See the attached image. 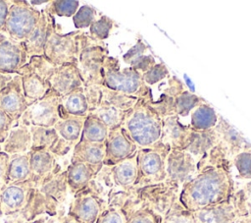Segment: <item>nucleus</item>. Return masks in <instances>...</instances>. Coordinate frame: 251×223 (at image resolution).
Instances as JSON below:
<instances>
[{
  "mask_svg": "<svg viewBox=\"0 0 251 223\" xmlns=\"http://www.w3.org/2000/svg\"><path fill=\"white\" fill-rule=\"evenodd\" d=\"M235 192L234 181L229 168L205 166L179 192L178 200L194 212L228 199Z\"/></svg>",
  "mask_w": 251,
  "mask_h": 223,
  "instance_id": "obj_1",
  "label": "nucleus"
},
{
  "mask_svg": "<svg viewBox=\"0 0 251 223\" xmlns=\"http://www.w3.org/2000/svg\"><path fill=\"white\" fill-rule=\"evenodd\" d=\"M215 130L218 142L203 159L197 162V171L205 166H221L230 169L233 157L251 148V142L221 115H219Z\"/></svg>",
  "mask_w": 251,
  "mask_h": 223,
  "instance_id": "obj_2",
  "label": "nucleus"
},
{
  "mask_svg": "<svg viewBox=\"0 0 251 223\" xmlns=\"http://www.w3.org/2000/svg\"><path fill=\"white\" fill-rule=\"evenodd\" d=\"M163 119L153 110L149 101L138 99L130 109L122 127L127 132L138 148L151 146L160 140Z\"/></svg>",
  "mask_w": 251,
  "mask_h": 223,
  "instance_id": "obj_3",
  "label": "nucleus"
},
{
  "mask_svg": "<svg viewBox=\"0 0 251 223\" xmlns=\"http://www.w3.org/2000/svg\"><path fill=\"white\" fill-rule=\"evenodd\" d=\"M103 85L109 89L122 92L138 99L151 101L153 90L147 85L142 74L131 67L121 68L118 58L106 56L103 63Z\"/></svg>",
  "mask_w": 251,
  "mask_h": 223,
  "instance_id": "obj_4",
  "label": "nucleus"
},
{
  "mask_svg": "<svg viewBox=\"0 0 251 223\" xmlns=\"http://www.w3.org/2000/svg\"><path fill=\"white\" fill-rule=\"evenodd\" d=\"M76 65L83 86L103 85V63L108 49L103 42L94 40L88 32L82 30L77 35Z\"/></svg>",
  "mask_w": 251,
  "mask_h": 223,
  "instance_id": "obj_5",
  "label": "nucleus"
},
{
  "mask_svg": "<svg viewBox=\"0 0 251 223\" xmlns=\"http://www.w3.org/2000/svg\"><path fill=\"white\" fill-rule=\"evenodd\" d=\"M170 150L171 147L160 140L151 146L137 149V178L134 189L162 183L166 180V161Z\"/></svg>",
  "mask_w": 251,
  "mask_h": 223,
  "instance_id": "obj_6",
  "label": "nucleus"
},
{
  "mask_svg": "<svg viewBox=\"0 0 251 223\" xmlns=\"http://www.w3.org/2000/svg\"><path fill=\"white\" fill-rule=\"evenodd\" d=\"M41 16L28 1L12 0L8 9L3 32L15 41L23 42L32 31Z\"/></svg>",
  "mask_w": 251,
  "mask_h": 223,
  "instance_id": "obj_7",
  "label": "nucleus"
},
{
  "mask_svg": "<svg viewBox=\"0 0 251 223\" xmlns=\"http://www.w3.org/2000/svg\"><path fill=\"white\" fill-rule=\"evenodd\" d=\"M132 191L144 206L150 208L159 216L164 217L173 204L178 199L180 189L164 181Z\"/></svg>",
  "mask_w": 251,
  "mask_h": 223,
  "instance_id": "obj_8",
  "label": "nucleus"
},
{
  "mask_svg": "<svg viewBox=\"0 0 251 223\" xmlns=\"http://www.w3.org/2000/svg\"><path fill=\"white\" fill-rule=\"evenodd\" d=\"M79 31V29H76L68 33H60L55 26L47 38L43 55L55 66L76 63V38Z\"/></svg>",
  "mask_w": 251,
  "mask_h": 223,
  "instance_id": "obj_9",
  "label": "nucleus"
},
{
  "mask_svg": "<svg viewBox=\"0 0 251 223\" xmlns=\"http://www.w3.org/2000/svg\"><path fill=\"white\" fill-rule=\"evenodd\" d=\"M61 96L52 88L36 102L29 105L17 123L25 126L53 127L59 120Z\"/></svg>",
  "mask_w": 251,
  "mask_h": 223,
  "instance_id": "obj_10",
  "label": "nucleus"
},
{
  "mask_svg": "<svg viewBox=\"0 0 251 223\" xmlns=\"http://www.w3.org/2000/svg\"><path fill=\"white\" fill-rule=\"evenodd\" d=\"M165 182L181 189L197 174V162L187 151L181 149H171L166 161Z\"/></svg>",
  "mask_w": 251,
  "mask_h": 223,
  "instance_id": "obj_11",
  "label": "nucleus"
},
{
  "mask_svg": "<svg viewBox=\"0 0 251 223\" xmlns=\"http://www.w3.org/2000/svg\"><path fill=\"white\" fill-rule=\"evenodd\" d=\"M105 157L103 165L114 166L133 155L138 146L121 126L110 130L105 140Z\"/></svg>",
  "mask_w": 251,
  "mask_h": 223,
  "instance_id": "obj_12",
  "label": "nucleus"
},
{
  "mask_svg": "<svg viewBox=\"0 0 251 223\" xmlns=\"http://www.w3.org/2000/svg\"><path fill=\"white\" fill-rule=\"evenodd\" d=\"M195 223H234L240 216H245L235 193L221 203L193 212Z\"/></svg>",
  "mask_w": 251,
  "mask_h": 223,
  "instance_id": "obj_13",
  "label": "nucleus"
},
{
  "mask_svg": "<svg viewBox=\"0 0 251 223\" xmlns=\"http://www.w3.org/2000/svg\"><path fill=\"white\" fill-rule=\"evenodd\" d=\"M28 56L23 42L10 38L3 31L0 32V73L18 75L19 71L27 63Z\"/></svg>",
  "mask_w": 251,
  "mask_h": 223,
  "instance_id": "obj_14",
  "label": "nucleus"
},
{
  "mask_svg": "<svg viewBox=\"0 0 251 223\" xmlns=\"http://www.w3.org/2000/svg\"><path fill=\"white\" fill-rule=\"evenodd\" d=\"M0 107L15 123L20 120L28 107L23 91L20 75H15L0 92Z\"/></svg>",
  "mask_w": 251,
  "mask_h": 223,
  "instance_id": "obj_15",
  "label": "nucleus"
},
{
  "mask_svg": "<svg viewBox=\"0 0 251 223\" xmlns=\"http://www.w3.org/2000/svg\"><path fill=\"white\" fill-rule=\"evenodd\" d=\"M165 80L166 82L160 84L162 92L158 98L149 101L150 106L162 119L175 115L176 97L186 89L184 84L175 76H169Z\"/></svg>",
  "mask_w": 251,
  "mask_h": 223,
  "instance_id": "obj_16",
  "label": "nucleus"
},
{
  "mask_svg": "<svg viewBox=\"0 0 251 223\" xmlns=\"http://www.w3.org/2000/svg\"><path fill=\"white\" fill-rule=\"evenodd\" d=\"M55 26L56 22L54 16L50 15L45 9H42L41 16L36 26L29 35L23 41L28 58L43 55L47 38Z\"/></svg>",
  "mask_w": 251,
  "mask_h": 223,
  "instance_id": "obj_17",
  "label": "nucleus"
},
{
  "mask_svg": "<svg viewBox=\"0 0 251 223\" xmlns=\"http://www.w3.org/2000/svg\"><path fill=\"white\" fill-rule=\"evenodd\" d=\"M29 131L31 135V148H42L53 154L64 155L74 147L73 144L64 140L53 127L29 126Z\"/></svg>",
  "mask_w": 251,
  "mask_h": 223,
  "instance_id": "obj_18",
  "label": "nucleus"
},
{
  "mask_svg": "<svg viewBox=\"0 0 251 223\" xmlns=\"http://www.w3.org/2000/svg\"><path fill=\"white\" fill-rule=\"evenodd\" d=\"M106 207L107 201L88 189L75 200L73 213L77 223H96Z\"/></svg>",
  "mask_w": 251,
  "mask_h": 223,
  "instance_id": "obj_19",
  "label": "nucleus"
},
{
  "mask_svg": "<svg viewBox=\"0 0 251 223\" xmlns=\"http://www.w3.org/2000/svg\"><path fill=\"white\" fill-rule=\"evenodd\" d=\"M49 84L51 88L61 97L83 86V82L76 63L56 66L50 77Z\"/></svg>",
  "mask_w": 251,
  "mask_h": 223,
  "instance_id": "obj_20",
  "label": "nucleus"
},
{
  "mask_svg": "<svg viewBox=\"0 0 251 223\" xmlns=\"http://www.w3.org/2000/svg\"><path fill=\"white\" fill-rule=\"evenodd\" d=\"M190 131L189 124H182L177 115L168 116L163 118L160 141L169 145L171 149L184 150Z\"/></svg>",
  "mask_w": 251,
  "mask_h": 223,
  "instance_id": "obj_21",
  "label": "nucleus"
},
{
  "mask_svg": "<svg viewBox=\"0 0 251 223\" xmlns=\"http://www.w3.org/2000/svg\"><path fill=\"white\" fill-rule=\"evenodd\" d=\"M218 135L215 127L206 131H190L184 150L189 152L199 162L217 144Z\"/></svg>",
  "mask_w": 251,
  "mask_h": 223,
  "instance_id": "obj_22",
  "label": "nucleus"
},
{
  "mask_svg": "<svg viewBox=\"0 0 251 223\" xmlns=\"http://www.w3.org/2000/svg\"><path fill=\"white\" fill-rule=\"evenodd\" d=\"M110 171L115 189L117 191H132L137 178L136 152L126 160L111 166Z\"/></svg>",
  "mask_w": 251,
  "mask_h": 223,
  "instance_id": "obj_23",
  "label": "nucleus"
},
{
  "mask_svg": "<svg viewBox=\"0 0 251 223\" xmlns=\"http://www.w3.org/2000/svg\"><path fill=\"white\" fill-rule=\"evenodd\" d=\"M105 157V143L89 142L85 140H79L74 146V152L72 157V163L81 162L85 163L97 172L103 167V161Z\"/></svg>",
  "mask_w": 251,
  "mask_h": 223,
  "instance_id": "obj_24",
  "label": "nucleus"
},
{
  "mask_svg": "<svg viewBox=\"0 0 251 223\" xmlns=\"http://www.w3.org/2000/svg\"><path fill=\"white\" fill-rule=\"evenodd\" d=\"M18 75L21 76L23 91L28 106L43 97L51 88L49 81L34 72L22 68Z\"/></svg>",
  "mask_w": 251,
  "mask_h": 223,
  "instance_id": "obj_25",
  "label": "nucleus"
},
{
  "mask_svg": "<svg viewBox=\"0 0 251 223\" xmlns=\"http://www.w3.org/2000/svg\"><path fill=\"white\" fill-rule=\"evenodd\" d=\"M31 148V135L29 127L16 123L10 130L1 149L8 154H22L29 152Z\"/></svg>",
  "mask_w": 251,
  "mask_h": 223,
  "instance_id": "obj_26",
  "label": "nucleus"
},
{
  "mask_svg": "<svg viewBox=\"0 0 251 223\" xmlns=\"http://www.w3.org/2000/svg\"><path fill=\"white\" fill-rule=\"evenodd\" d=\"M123 208L126 214V223H162V217L144 206L133 191L128 193Z\"/></svg>",
  "mask_w": 251,
  "mask_h": 223,
  "instance_id": "obj_27",
  "label": "nucleus"
},
{
  "mask_svg": "<svg viewBox=\"0 0 251 223\" xmlns=\"http://www.w3.org/2000/svg\"><path fill=\"white\" fill-rule=\"evenodd\" d=\"M123 60L128 67L133 68L142 75L157 64L155 57L149 51L148 45L142 39H138L136 43L124 54Z\"/></svg>",
  "mask_w": 251,
  "mask_h": 223,
  "instance_id": "obj_28",
  "label": "nucleus"
},
{
  "mask_svg": "<svg viewBox=\"0 0 251 223\" xmlns=\"http://www.w3.org/2000/svg\"><path fill=\"white\" fill-rule=\"evenodd\" d=\"M89 114V108L84 94L83 86L76 88L60 98L59 119L68 116L85 117Z\"/></svg>",
  "mask_w": 251,
  "mask_h": 223,
  "instance_id": "obj_29",
  "label": "nucleus"
},
{
  "mask_svg": "<svg viewBox=\"0 0 251 223\" xmlns=\"http://www.w3.org/2000/svg\"><path fill=\"white\" fill-rule=\"evenodd\" d=\"M128 193L118 191L111 194L107 199V207L101 212L96 223H126V214L123 203Z\"/></svg>",
  "mask_w": 251,
  "mask_h": 223,
  "instance_id": "obj_30",
  "label": "nucleus"
},
{
  "mask_svg": "<svg viewBox=\"0 0 251 223\" xmlns=\"http://www.w3.org/2000/svg\"><path fill=\"white\" fill-rule=\"evenodd\" d=\"M85 119L86 116H68L59 119L53 128L64 140L75 146L80 140Z\"/></svg>",
  "mask_w": 251,
  "mask_h": 223,
  "instance_id": "obj_31",
  "label": "nucleus"
},
{
  "mask_svg": "<svg viewBox=\"0 0 251 223\" xmlns=\"http://www.w3.org/2000/svg\"><path fill=\"white\" fill-rule=\"evenodd\" d=\"M97 173L94 168L85 163L74 162L68 170V183L72 191L77 192L86 188Z\"/></svg>",
  "mask_w": 251,
  "mask_h": 223,
  "instance_id": "obj_32",
  "label": "nucleus"
},
{
  "mask_svg": "<svg viewBox=\"0 0 251 223\" xmlns=\"http://www.w3.org/2000/svg\"><path fill=\"white\" fill-rule=\"evenodd\" d=\"M218 118L219 115L215 109L206 101L191 112L189 126L195 131L210 130L217 125Z\"/></svg>",
  "mask_w": 251,
  "mask_h": 223,
  "instance_id": "obj_33",
  "label": "nucleus"
},
{
  "mask_svg": "<svg viewBox=\"0 0 251 223\" xmlns=\"http://www.w3.org/2000/svg\"><path fill=\"white\" fill-rule=\"evenodd\" d=\"M108 133L109 129L101 120L93 114H88L84 121L80 139L89 142L104 143Z\"/></svg>",
  "mask_w": 251,
  "mask_h": 223,
  "instance_id": "obj_34",
  "label": "nucleus"
},
{
  "mask_svg": "<svg viewBox=\"0 0 251 223\" xmlns=\"http://www.w3.org/2000/svg\"><path fill=\"white\" fill-rule=\"evenodd\" d=\"M53 153L42 148H30L29 150V166L30 173L36 176H43L50 172L53 168Z\"/></svg>",
  "mask_w": 251,
  "mask_h": 223,
  "instance_id": "obj_35",
  "label": "nucleus"
},
{
  "mask_svg": "<svg viewBox=\"0 0 251 223\" xmlns=\"http://www.w3.org/2000/svg\"><path fill=\"white\" fill-rule=\"evenodd\" d=\"M89 114H93L99 120H101L110 131L123 125L127 112H123L116 107L101 101L99 106Z\"/></svg>",
  "mask_w": 251,
  "mask_h": 223,
  "instance_id": "obj_36",
  "label": "nucleus"
},
{
  "mask_svg": "<svg viewBox=\"0 0 251 223\" xmlns=\"http://www.w3.org/2000/svg\"><path fill=\"white\" fill-rule=\"evenodd\" d=\"M30 175L29 152L12 155L8 164L7 179L12 182L24 181Z\"/></svg>",
  "mask_w": 251,
  "mask_h": 223,
  "instance_id": "obj_37",
  "label": "nucleus"
},
{
  "mask_svg": "<svg viewBox=\"0 0 251 223\" xmlns=\"http://www.w3.org/2000/svg\"><path fill=\"white\" fill-rule=\"evenodd\" d=\"M101 101L112 105L123 112H128L136 104L138 98L109 89L106 86L102 85Z\"/></svg>",
  "mask_w": 251,
  "mask_h": 223,
  "instance_id": "obj_38",
  "label": "nucleus"
},
{
  "mask_svg": "<svg viewBox=\"0 0 251 223\" xmlns=\"http://www.w3.org/2000/svg\"><path fill=\"white\" fill-rule=\"evenodd\" d=\"M206 102V100L195 93L185 89L175 100V114L178 117H186L200 104Z\"/></svg>",
  "mask_w": 251,
  "mask_h": 223,
  "instance_id": "obj_39",
  "label": "nucleus"
},
{
  "mask_svg": "<svg viewBox=\"0 0 251 223\" xmlns=\"http://www.w3.org/2000/svg\"><path fill=\"white\" fill-rule=\"evenodd\" d=\"M79 8L76 0H52L49 1L44 9L52 16L73 17Z\"/></svg>",
  "mask_w": 251,
  "mask_h": 223,
  "instance_id": "obj_40",
  "label": "nucleus"
},
{
  "mask_svg": "<svg viewBox=\"0 0 251 223\" xmlns=\"http://www.w3.org/2000/svg\"><path fill=\"white\" fill-rule=\"evenodd\" d=\"M162 223H195V218L193 212L185 208L177 199L162 217Z\"/></svg>",
  "mask_w": 251,
  "mask_h": 223,
  "instance_id": "obj_41",
  "label": "nucleus"
},
{
  "mask_svg": "<svg viewBox=\"0 0 251 223\" xmlns=\"http://www.w3.org/2000/svg\"><path fill=\"white\" fill-rule=\"evenodd\" d=\"M25 197L23 188L18 185H11L5 188L1 194V200L7 209H17L22 206Z\"/></svg>",
  "mask_w": 251,
  "mask_h": 223,
  "instance_id": "obj_42",
  "label": "nucleus"
},
{
  "mask_svg": "<svg viewBox=\"0 0 251 223\" xmlns=\"http://www.w3.org/2000/svg\"><path fill=\"white\" fill-rule=\"evenodd\" d=\"M115 26V22L105 15H101L95 22L89 27L88 34L96 41L103 42L109 37L111 30Z\"/></svg>",
  "mask_w": 251,
  "mask_h": 223,
  "instance_id": "obj_43",
  "label": "nucleus"
},
{
  "mask_svg": "<svg viewBox=\"0 0 251 223\" xmlns=\"http://www.w3.org/2000/svg\"><path fill=\"white\" fill-rule=\"evenodd\" d=\"M98 12L91 5H82L73 16V22L77 29L89 28L93 22L97 20Z\"/></svg>",
  "mask_w": 251,
  "mask_h": 223,
  "instance_id": "obj_44",
  "label": "nucleus"
},
{
  "mask_svg": "<svg viewBox=\"0 0 251 223\" xmlns=\"http://www.w3.org/2000/svg\"><path fill=\"white\" fill-rule=\"evenodd\" d=\"M232 165L237 171L238 178L241 180H251V148L238 153L232 159Z\"/></svg>",
  "mask_w": 251,
  "mask_h": 223,
  "instance_id": "obj_45",
  "label": "nucleus"
},
{
  "mask_svg": "<svg viewBox=\"0 0 251 223\" xmlns=\"http://www.w3.org/2000/svg\"><path fill=\"white\" fill-rule=\"evenodd\" d=\"M169 76H170V72L167 66L164 63L160 62L155 64L152 68H150L147 72H145L142 75V78L144 83L150 86L163 82Z\"/></svg>",
  "mask_w": 251,
  "mask_h": 223,
  "instance_id": "obj_46",
  "label": "nucleus"
},
{
  "mask_svg": "<svg viewBox=\"0 0 251 223\" xmlns=\"http://www.w3.org/2000/svg\"><path fill=\"white\" fill-rule=\"evenodd\" d=\"M234 193L245 216H251V180L247 181L240 189L235 190Z\"/></svg>",
  "mask_w": 251,
  "mask_h": 223,
  "instance_id": "obj_47",
  "label": "nucleus"
},
{
  "mask_svg": "<svg viewBox=\"0 0 251 223\" xmlns=\"http://www.w3.org/2000/svg\"><path fill=\"white\" fill-rule=\"evenodd\" d=\"M84 94L89 108V113L94 111L101 102L102 85H88L83 86Z\"/></svg>",
  "mask_w": 251,
  "mask_h": 223,
  "instance_id": "obj_48",
  "label": "nucleus"
},
{
  "mask_svg": "<svg viewBox=\"0 0 251 223\" xmlns=\"http://www.w3.org/2000/svg\"><path fill=\"white\" fill-rule=\"evenodd\" d=\"M15 124L16 123L0 107V144L5 141L10 130Z\"/></svg>",
  "mask_w": 251,
  "mask_h": 223,
  "instance_id": "obj_49",
  "label": "nucleus"
},
{
  "mask_svg": "<svg viewBox=\"0 0 251 223\" xmlns=\"http://www.w3.org/2000/svg\"><path fill=\"white\" fill-rule=\"evenodd\" d=\"M10 3V0H0V32L3 31Z\"/></svg>",
  "mask_w": 251,
  "mask_h": 223,
  "instance_id": "obj_50",
  "label": "nucleus"
},
{
  "mask_svg": "<svg viewBox=\"0 0 251 223\" xmlns=\"http://www.w3.org/2000/svg\"><path fill=\"white\" fill-rule=\"evenodd\" d=\"M15 75L13 74H1L0 73V92L5 88L8 83L13 79Z\"/></svg>",
  "mask_w": 251,
  "mask_h": 223,
  "instance_id": "obj_51",
  "label": "nucleus"
},
{
  "mask_svg": "<svg viewBox=\"0 0 251 223\" xmlns=\"http://www.w3.org/2000/svg\"><path fill=\"white\" fill-rule=\"evenodd\" d=\"M234 223H251V216H240Z\"/></svg>",
  "mask_w": 251,
  "mask_h": 223,
  "instance_id": "obj_52",
  "label": "nucleus"
},
{
  "mask_svg": "<svg viewBox=\"0 0 251 223\" xmlns=\"http://www.w3.org/2000/svg\"><path fill=\"white\" fill-rule=\"evenodd\" d=\"M48 2H49L48 0H41V1H33V0H31V1H28L29 5H31L32 7H33V6H37V5H43V4H47Z\"/></svg>",
  "mask_w": 251,
  "mask_h": 223,
  "instance_id": "obj_53",
  "label": "nucleus"
},
{
  "mask_svg": "<svg viewBox=\"0 0 251 223\" xmlns=\"http://www.w3.org/2000/svg\"><path fill=\"white\" fill-rule=\"evenodd\" d=\"M0 151H1V144H0Z\"/></svg>",
  "mask_w": 251,
  "mask_h": 223,
  "instance_id": "obj_54",
  "label": "nucleus"
}]
</instances>
